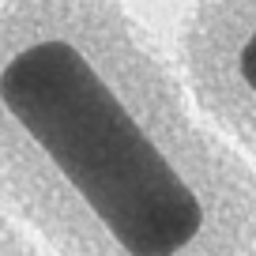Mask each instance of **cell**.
<instances>
[{
	"instance_id": "obj_3",
	"label": "cell",
	"mask_w": 256,
	"mask_h": 256,
	"mask_svg": "<svg viewBox=\"0 0 256 256\" xmlns=\"http://www.w3.org/2000/svg\"><path fill=\"white\" fill-rule=\"evenodd\" d=\"M0 256H53L34 234H26L23 222L0 211Z\"/></svg>"
},
{
	"instance_id": "obj_1",
	"label": "cell",
	"mask_w": 256,
	"mask_h": 256,
	"mask_svg": "<svg viewBox=\"0 0 256 256\" xmlns=\"http://www.w3.org/2000/svg\"><path fill=\"white\" fill-rule=\"evenodd\" d=\"M0 200L53 256H256V166L124 0H0Z\"/></svg>"
},
{
	"instance_id": "obj_2",
	"label": "cell",
	"mask_w": 256,
	"mask_h": 256,
	"mask_svg": "<svg viewBox=\"0 0 256 256\" xmlns=\"http://www.w3.org/2000/svg\"><path fill=\"white\" fill-rule=\"evenodd\" d=\"M181 68L204 113L256 154V0H192Z\"/></svg>"
}]
</instances>
